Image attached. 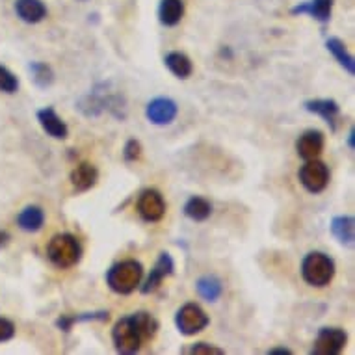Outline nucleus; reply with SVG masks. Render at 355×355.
<instances>
[{
  "label": "nucleus",
  "mask_w": 355,
  "mask_h": 355,
  "mask_svg": "<svg viewBox=\"0 0 355 355\" xmlns=\"http://www.w3.org/2000/svg\"><path fill=\"white\" fill-rule=\"evenodd\" d=\"M158 331V320L151 313L140 311L135 315L123 316L112 329V343L119 354L130 355L140 352L141 346L155 338Z\"/></svg>",
  "instance_id": "nucleus-1"
},
{
  "label": "nucleus",
  "mask_w": 355,
  "mask_h": 355,
  "mask_svg": "<svg viewBox=\"0 0 355 355\" xmlns=\"http://www.w3.org/2000/svg\"><path fill=\"white\" fill-rule=\"evenodd\" d=\"M141 277H144V266L136 259L116 262L108 272H106V285L116 294L127 296L132 294L136 288H140Z\"/></svg>",
  "instance_id": "nucleus-2"
},
{
  "label": "nucleus",
  "mask_w": 355,
  "mask_h": 355,
  "mask_svg": "<svg viewBox=\"0 0 355 355\" xmlns=\"http://www.w3.org/2000/svg\"><path fill=\"white\" fill-rule=\"evenodd\" d=\"M47 257L56 268H73L82 259V245L75 234L60 233L49 242Z\"/></svg>",
  "instance_id": "nucleus-3"
},
{
  "label": "nucleus",
  "mask_w": 355,
  "mask_h": 355,
  "mask_svg": "<svg viewBox=\"0 0 355 355\" xmlns=\"http://www.w3.org/2000/svg\"><path fill=\"white\" fill-rule=\"evenodd\" d=\"M302 277L307 285L324 288L335 277V261L326 253L313 251L302 261Z\"/></svg>",
  "instance_id": "nucleus-4"
},
{
  "label": "nucleus",
  "mask_w": 355,
  "mask_h": 355,
  "mask_svg": "<svg viewBox=\"0 0 355 355\" xmlns=\"http://www.w3.org/2000/svg\"><path fill=\"white\" fill-rule=\"evenodd\" d=\"M209 322V315L201 309V305L192 302L184 303L175 315V326L184 337H192V335H198L207 329Z\"/></svg>",
  "instance_id": "nucleus-5"
},
{
  "label": "nucleus",
  "mask_w": 355,
  "mask_h": 355,
  "mask_svg": "<svg viewBox=\"0 0 355 355\" xmlns=\"http://www.w3.org/2000/svg\"><path fill=\"white\" fill-rule=\"evenodd\" d=\"M300 182L302 187L311 193L324 192L329 184V168L326 164L315 158V160H305L302 168H300Z\"/></svg>",
  "instance_id": "nucleus-6"
},
{
  "label": "nucleus",
  "mask_w": 355,
  "mask_h": 355,
  "mask_svg": "<svg viewBox=\"0 0 355 355\" xmlns=\"http://www.w3.org/2000/svg\"><path fill=\"white\" fill-rule=\"evenodd\" d=\"M348 335L338 327H322L316 335L315 346L311 349L313 355H338L346 346Z\"/></svg>",
  "instance_id": "nucleus-7"
},
{
  "label": "nucleus",
  "mask_w": 355,
  "mask_h": 355,
  "mask_svg": "<svg viewBox=\"0 0 355 355\" xmlns=\"http://www.w3.org/2000/svg\"><path fill=\"white\" fill-rule=\"evenodd\" d=\"M138 214L141 220L149 221V223H157L166 214V201L164 196L155 188H147L140 193L138 198Z\"/></svg>",
  "instance_id": "nucleus-8"
},
{
  "label": "nucleus",
  "mask_w": 355,
  "mask_h": 355,
  "mask_svg": "<svg viewBox=\"0 0 355 355\" xmlns=\"http://www.w3.org/2000/svg\"><path fill=\"white\" fill-rule=\"evenodd\" d=\"M177 114H179V106L169 97H157V99L149 101L146 106V117L149 119V123L157 125V127L171 125Z\"/></svg>",
  "instance_id": "nucleus-9"
},
{
  "label": "nucleus",
  "mask_w": 355,
  "mask_h": 355,
  "mask_svg": "<svg viewBox=\"0 0 355 355\" xmlns=\"http://www.w3.org/2000/svg\"><path fill=\"white\" fill-rule=\"evenodd\" d=\"M173 272H175L173 259H171L169 253L162 251L160 257H158L157 264H155V268L151 270V274H149V277L146 279V283L140 285L141 294H151V292L157 291L158 286L162 285V281L166 279V277H169V275H173Z\"/></svg>",
  "instance_id": "nucleus-10"
},
{
  "label": "nucleus",
  "mask_w": 355,
  "mask_h": 355,
  "mask_svg": "<svg viewBox=\"0 0 355 355\" xmlns=\"http://www.w3.org/2000/svg\"><path fill=\"white\" fill-rule=\"evenodd\" d=\"M324 135H322L320 130H316V128H309L305 130L296 141V151L297 155L303 158V160H315L322 155L324 151Z\"/></svg>",
  "instance_id": "nucleus-11"
},
{
  "label": "nucleus",
  "mask_w": 355,
  "mask_h": 355,
  "mask_svg": "<svg viewBox=\"0 0 355 355\" xmlns=\"http://www.w3.org/2000/svg\"><path fill=\"white\" fill-rule=\"evenodd\" d=\"M37 121H40L41 128H43L51 138H54V140H65V138L69 136V128H67L65 121L56 114L54 108H51V106L41 108V110L37 112Z\"/></svg>",
  "instance_id": "nucleus-12"
},
{
  "label": "nucleus",
  "mask_w": 355,
  "mask_h": 355,
  "mask_svg": "<svg viewBox=\"0 0 355 355\" xmlns=\"http://www.w3.org/2000/svg\"><path fill=\"white\" fill-rule=\"evenodd\" d=\"M305 110L311 114L320 116L324 121L331 127V130H337V121L340 117V106L335 99H311L305 101Z\"/></svg>",
  "instance_id": "nucleus-13"
},
{
  "label": "nucleus",
  "mask_w": 355,
  "mask_h": 355,
  "mask_svg": "<svg viewBox=\"0 0 355 355\" xmlns=\"http://www.w3.org/2000/svg\"><path fill=\"white\" fill-rule=\"evenodd\" d=\"M69 181L71 187L75 188L76 192H87L99 181V169L95 168L94 164L82 162L71 171Z\"/></svg>",
  "instance_id": "nucleus-14"
},
{
  "label": "nucleus",
  "mask_w": 355,
  "mask_h": 355,
  "mask_svg": "<svg viewBox=\"0 0 355 355\" xmlns=\"http://www.w3.org/2000/svg\"><path fill=\"white\" fill-rule=\"evenodd\" d=\"M333 4L335 0H311V2H303V4H297L291 10L292 15H311L313 19H316L318 23H329L333 12Z\"/></svg>",
  "instance_id": "nucleus-15"
},
{
  "label": "nucleus",
  "mask_w": 355,
  "mask_h": 355,
  "mask_svg": "<svg viewBox=\"0 0 355 355\" xmlns=\"http://www.w3.org/2000/svg\"><path fill=\"white\" fill-rule=\"evenodd\" d=\"M15 13L24 23L37 24L47 17V6L43 0H15Z\"/></svg>",
  "instance_id": "nucleus-16"
},
{
  "label": "nucleus",
  "mask_w": 355,
  "mask_h": 355,
  "mask_svg": "<svg viewBox=\"0 0 355 355\" xmlns=\"http://www.w3.org/2000/svg\"><path fill=\"white\" fill-rule=\"evenodd\" d=\"M182 17H184V2L182 0H160L158 21L164 26H177Z\"/></svg>",
  "instance_id": "nucleus-17"
},
{
  "label": "nucleus",
  "mask_w": 355,
  "mask_h": 355,
  "mask_svg": "<svg viewBox=\"0 0 355 355\" xmlns=\"http://www.w3.org/2000/svg\"><path fill=\"white\" fill-rule=\"evenodd\" d=\"M164 64H166V67H168L177 78H181V80L190 78L193 73L192 60L188 58L184 53H179V51H173V53L166 54V56H164Z\"/></svg>",
  "instance_id": "nucleus-18"
},
{
  "label": "nucleus",
  "mask_w": 355,
  "mask_h": 355,
  "mask_svg": "<svg viewBox=\"0 0 355 355\" xmlns=\"http://www.w3.org/2000/svg\"><path fill=\"white\" fill-rule=\"evenodd\" d=\"M45 223V212L41 207L30 205L26 209H23L17 216V225L26 233H37Z\"/></svg>",
  "instance_id": "nucleus-19"
},
{
  "label": "nucleus",
  "mask_w": 355,
  "mask_h": 355,
  "mask_svg": "<svg viewBox=\"0 0 355 355\" xmlns=\"http://www.w3.org/2000/svg\"><path fill=\"white\" fill-rule=\"evenodd\" d=\"M331 234L344 245L354 244L355 220L354 216H335L331 220Z\"/></svg>",
  "instance_id": "nucleus-20"
},
{
  "label": "nucleus",
  "mask_w": 355,
  "mask_h": 355,
  "mask_svg": "<svg viewBox=\"0 0 355 355\" xmlns=\"http://www.w3.org/2000/svg\"><path fill=\"white\" fill-rule=\"evenodd\" d=\"M326 47L327 51L333 54V58L337 60L338 65L343 67L349 76L355 75V62H354V56L348 53V49L344 45L343 40H338V37H329L326 41Z\"/></svg>",
  "instance_id": "nucleus-21"
},
{
  "label": "nucleus",
  "mask_w": 355,
  "mask_h": 355,
  "mask_svg": "<svg viewBox=\"0 0 355 355\" xmlns=\"http://www.w3.org/2000/svg\"><path fill=\"white\" fill-rule=\"evenodd\" d=\"M110 313L108 311H97V313H84V315H62L56 320V327L60 331H71V327L78 322H108Z\"/></svg>",
  "instance_id": "nucleus-22"
},
{
  "label": "nucleus",
  "mask_w": 355,
  "mask_h": 355,
  "mask_svg": "<svg viewBox=\"0 0 355 355\" xmlns=\"http://www.w3.org/2000/svg\"><path fill=\"white\" fill-rule=\"evenodd\" d=\"M196 291L205 302H218L223 294V285L216 275H203L196 283Z\"/></svg>",
  "instance_id": "nucleus-23"
},
{
  "label": "nucleus",
  "mask_w": 355,
  "mask_h": 355,
  "mask_svg": "<svg viewBox=\"0 0 355 355\" xmlns=\"http://www.w3.org/2000/svg\"><path fill=\"white\" fill-rule=\"evenodd\" d=\"M210 214H212V205L209 199L201 198V196H192L184 205V216L192 221L209 220Z\"/></svg>",
  "instance_id": "nucleus-24"
},
{
  "label": "nucleus",
  "mask_w": 355,
  "mask_h": 355,
  "mask_svg": "<svg viewBox=\"0 0 355 355\" xmlns=\"http://www.w3.org/2000/svg\"><path fill=\"white\" fill-rule=\"evenodd\" d=\"M30 75H32V82H34L35 86L41 87V89H45V87L53 86L54 84V71L53 67L45 62H32L28 65Z\"/></svg>",
  "instance_id": "nucleus-25"
},
{
  "label": "nucleus",
  "mask_w": 355,
  "mask_h": 355,
  "mask_svg": "<svg viewBox=\"0 0 355 355\" xmlns=\"http://www.w3.org/2000/svg\"><path fill=\"white\" fill-rule=\"evenodd\" d=\"M19 89V78L13 75L12 71L4 67V65H0V92L2 94L13 95L17 94Z\"/></svg>",
  "instance_id": "nucleus-26"
},
{
  "label": "nucleus",
  "mask_w": 355,
  "mask_h": 355,
  "mask_svg": "<svg viewBox=\"0 0 355 355\" xmlns=\"http://www.w3.org/2000/svg\"><path fill=\"white\" fill-rule=\"evenodd\" d=\"M123 158H125V162H136V160L141 158V144L136 138H130L125 144V147H123Z\"/></svg>",
  "instance_id": "nucleus-27"
},
{
  "label": "nucleus",
  "mask_w": 355,
  "mask_h": 355,
  "mask_svg": "<svg viewBox=\"0 0 355 355\" xmlns=\"http://www.w3.org/2000/svg\"><path fill=\"white\" fill-rule=\"evenodd\" d=\"M190 354L193 355H223L225 352L221 348H216L212 344H207V343H198L193 344L192 348H190Z\"/></svg>",
  "instance_id": "nucleus-28"
},
{
  "label": "nucleus",
  "mask_w": 355,
  "mask_h": 355,
  "mask_svg": "<svg viewBox=\"0 0 355 355\" xmlns=\"http://www.w3.org/2000/svg\"><path fill=\"white\" fill-rule=\"evenodd\" d=\"M13 335H15V324L8 318H2L0 316V343H6V340H12Z\"/></svg>",
  "instance_id": "nucleus-29"
},
{
  "label": "nucleus",
  "mask_w": 355,
  "mask_h": 355,
  "mask_svg": "<svg viewBox=\"0 0 355 355\" xmlns=\"http://www.w3.org/2000/svg\"><path fill=\"white\" fill-rule=\"evenodd\" d=\"M8 244H10V233L0 229V250H2V248H6Z\"/></svg>",
  "instance_id": "nucleus-30"
},
{
  "label": "nucleus",
  "mask_w": 355,
  "mask_h": 355,
  "mask_svg": "<svg viewBox=\"0 0 355 355\" xmlns=\"http://www.w3.org/2000/svg\"><path fill=\"white\" fill-rule=\"evenodd\" d=\"M292 349L288 348H272L268 352V355H291Z\"/></svg>",
  "instance_id": "nucleus-31"
},
{
  "label": "nucleus",
  "mask_w": 355,
  "mask_h": 355,
  "mask_svg": "<svg viewBox=\"0 0 355 355\" xmlns=\"http://www.w3.org/2000/svg\"><path fill=\"white\" fill-rule=\"evenodd\" d=\"M348 146H349V149H355V130L354 128L349 130V135H348Z\"/></svg>",
  "instance_id": "nucleus-32"
}]
</instances>
